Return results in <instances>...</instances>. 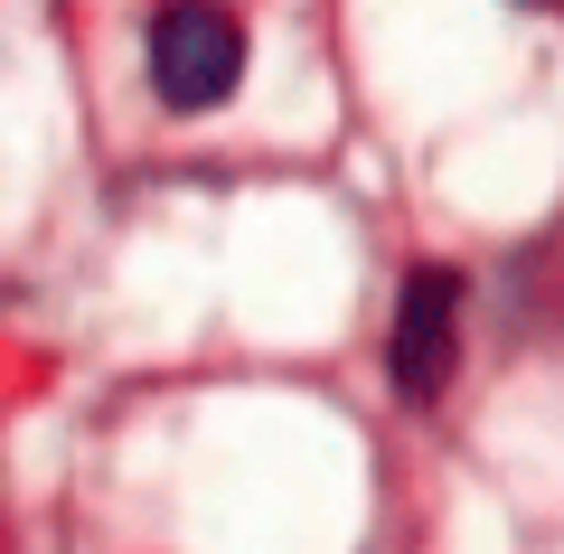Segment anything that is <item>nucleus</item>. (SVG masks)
Masks as SVG:
<instances>
[{"label":"nucleus","mask_w":564,"mask_h":554,"mask_svg":"<svg viewBox=\"0 0 564 554\" xmlns=\"http://www.w3.org/2000/svg\"><path fill=\"white\" fill-rule=\"evenodd\" d=\"M236 76H245V20L226 0H170L151 20V85H161V104L207 113V104L236 95Z\"/></svg>","instance_id":"nucleus-1"},{"label":"nucleus","mask_w":564,"mask_h":554,"mask_svg":"<svg viewBox=\"0 0 564 554\" xmlns=\"http://www.w3.org/2000/svg\"><path fill=\"white\" fill-rule=\"evenodd\" d=\"M452 357H462V273L423 263L404 273V301H395V338H386V367H395V395H443L452 385Z\"/></svg>","instance_id":"nucleus-2"},{"label":"nucleus","mask_w":564,"mask_h":554,"mask_svg":"<svg viewBox=\"0 0 564 554\" xmlns=\"http://www.w3.org/2000/svg\"><path fill=\"white\" fill-rule=\"evenodd\" d=\"M518 10H545V0H518Z\"/></svg>","instance_id":"nucleus-3"}]
</instances>
